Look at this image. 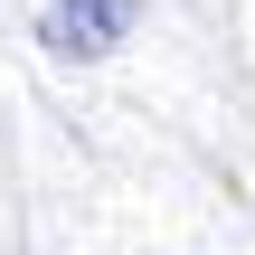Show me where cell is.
Listing matches in <instances>:
<instances>
[{"label": "cell", "instance_id": "cell-1", "mask_svg": "<svg viewBox=\"0 0 255 255\" xmlns=\"http://www.w3.org/2000/svg\"><path fill=\"white\" fill-rule=\"evenodd\" d=\"M132 9H142V0H47V9H38V47H57V57H104V47H123Z\"/></svg>", "mask_w": 255, "mask_h": 255}]
</instances>
